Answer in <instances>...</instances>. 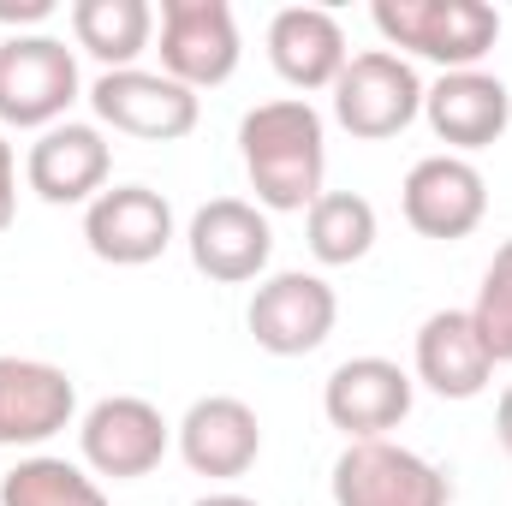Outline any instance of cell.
<instances>
[{"instance_id":"30bf717a","label":"cell","mask_w":512,"mask_h":506,"mask_svg":"<svg viewBox=\"0 0 512 506\" xmlns=\"http://www.w3.org/2000/svg\"><path fill=\"white\" fill-rule=\"evenodd\" d=\"M90 108L96 120L126 137H143V143H179L191 137L203 108H197V90L173 84L167 72H143V66H126V72H102L90 84Z\"/></svg>"},{"instance_id":"ac0fdd59","label":"cell","mask_w":512,"mask_h":506,"mask_svg":"<svg viewBox=\"0 0 512 506\" xmlns=\"http://www.w3.org/2000/svg\"><path fill=\"white\" fill-rule=\"evenodd\" d=\"M268 60L292 90H334L352 48L328 6H280L268 18Z\"/></svg>"},{"instance_id":"ba28073f","label":"cell","mask_w":512,"mask_h":506,"mask_svg":"<svg viewBox=\"0 0 512 506\" xmlns=\"http://www.w3.org/2000/svg\"><path fill=\"white\" fill-rule=\"evenodd\" d=\"M161 72L185 90H215L239 72V18L227 0H161Z\"/></svg>"},{"instance_id":"cb8c5ba5","label":"cell","mask_w":512,"mask_h":506,"mask_svg":"<svg viewBox=\"0 0 512 506\" xmlns=\"http://www.w3.org/2000/svg\"><path fill=\"white\" fill-rule=\"evenodd\" d=\"M12 215H18V155H12V143L0 137V233L12 227Z\"/></svg>"},{"instance_id":"44dd1931","label":"cell","mask_w":512,"mask_h":506,"mask_svg":"<svg viewBox=\"0 0 512 506\" xmlns=\"http://www.w3.org/2000/svg\"><path fill=\"white\" fill-rule=\"evenodd\" d=\"M304 239L322 268H352L376 251V203L358 191H322L304 209Z\"/></svg>"},{"instance_id":"52a82bcc","label":"cell","mask_w":512,"mask_h":506,"mask_svg":"<svg viewBox=\"0 0 512 506\" xmlns=\"http://www.w3.org/2000/svg\"><path fill=\"white\" fill-rule=\"evenodd\" d=\"M78 447H84V465L96 477H114V483H137L149 477L167 447H173V423L161 417V405L137 399V393H108L84 411L78 423Z\"/></svg>"},{"instance_id":"277c9868","label":"cell","mask_w":512,"mask_h":506,"mask_svg":"<svg viewBox=\"0 0 512 506\" xmlns=\"http://www.w3.org/2000/svg\"><path fill=\"white\" fill-rule=\"evenodd\" d=\"M417 114H423V78L393 48L352 54L346 72L334 78V120L352 131V137H364V143L399 137Z\"/></svg>"},{"instance_id":"ffe728a7","label":"cell","mask_w":512,"mask_h":506,"mask_svg":"<svg viewBox=\"0 0 512 506\" xmlns=\"http://www.w3.org/2000/svg\"><path fill=\"white\" fill-rule=\"evenodd\" d=\"M155 36L149 0H72V42L102 60V72H126Z\"/></svg>"},{"instance_id":"7c38bea8","label":"cell","mask_w":512,"mask_h":506,"mask_svg":"<svg viewBox=\"0 0 512 506\" xmlns=\"http://www.w3.org/2000/svg\"><path fill=\"white\" fill-rule=\"evenodd\" d=\"M185 251H191V268L209 274L215 286H245L274 256V227L245 197H215V203H203L191 215Z\"/></svg>"},{"instance_id":"9c48e42d","label":"cell","mask_w":512,"mask_h":506,"mask_svg":"<svg viewBox=\"0 0 512 506\" xmlns=\"http://www.w3.org/2000/svg\"><path fill=\"white\" fill-rule=\"evenodd\" d=\"M399 209H405L411 233L453 245V239H471L483 227V215H489V179L477 173L471 155H447L441 149V155H423L405 173Z\"/></svg>"},{"instance_id":"5bb4252c","label":"cell","mask_w":512,"mask_h":506,"mask_svg":"<svg viewBox=\"0 0 512 506\" xmlns=\"http://www.w3.org/2000/svg\"><path fill=\"white\" fill-rule=\"evenodd\" d=\"M423 120L429 131L447 143V155H471V149H489L501 143L512 126V90L471 66V72H441L429 90H423Z\"/></svg>"},{"instance_id":"2e32d148","label":"cell","mask_w":512,"mask_h":506,"mask_svg":"<svg viewBox=\"0 0 512 506\" xmlns=\"http://www.w3.org/2000/svg\"><path fill=\"white\" fill-rule=\"evenodd\" d=\"M78 417V387L60 364L0 352V447H42Z\"/></svg>"},{"instance_id":"5b68a950","label":"cell","mask_w":512,"mask_h":506,"mask_svg":"<svg viewBox=\"0 0 512 506\" xmlns=\"http://www.w3.org/2000/svg\"><path fill=\"white\" fill-rule=\"evenodd\" d=\"M328 489L334 506H453L447 471L399 441H346Z\"/></svg>"},{"instance_id":"8992f818","label":"cell","mask_w":512,"mask_h":506,"mask_svg":"<svg viewBox=\"0 0 512 506\" xmlns=\"http://www.w3.org/2000/svg\"><path fill=\"white\" fill-rule=\"evenodd\" d=\"M340 322V298L322 274H304V268H286V274H268L251 292V310H245V328L268 358H310Z\"/></svg>"},{"instance_id":"d4e9b609","label":"cell","mask_w":512,"mask_h":506,"mask_svg":"<svg viewBox=\"0 0 512 506\" xmlns=\"http://www.w3.org/2000/svg\"><path fill=\"white\" fill-rule=\"evenodd\" d=\"M54 0H0V24H42Z\"/></svg>"},{"instance_id":"7a4b0ae2","label":"cell","mask_w":512,"mask_h":506,"mask_svg":"<svg viewBox=\"0 0 512 506\" xmlns=\"http://www.w3.org/2000/svg\"><path fill=\"white\" fill-rule=\"evenodd\" d=\"M370 18L393 54L405 48L441 72H471L501 42V12L489 0H376Z\"/></svg>"},{"instance_id":"8fae6325","label":"cell","mask_w":512,"mask_h":506,"mask_svg":"<svg viewBox=\"0 0 512 506\" xmlns=\"http://www.w3.org/2000/svg\"><path fill=\"white\" fill-rule=\"evenodd\" d=\"M108 173H114V143L90 120H60V126L36 131L24 155V185L54 209H72V203L90 209L108 191Z\"/></svg>"},{"instance_id":"7402d4cb","label":"cell","mask_w":512,"mask_h":506,"mask_svg":"<svg viewBox=\"0 0 512 506\" xmlns=\"http://www.w3.org/2000/svg\"><path fill=\"white\" fill-rule=\"evenodd\" d=\"M0 506H108L102 483L54 453H30L0 477Z\"/></svg>"},{"instance_id":"603a6c76","label":"cell","mask_w":512,"mask_h":506,"mask_svg":"<svg viewBox=\"0 0 512 506\" xmlns=\"http://www.w3.org/2000/svg\"><path fill=\"white\" fill-rule=\"evenodd\" d=\"M471 322H477L489 358H495V364H512V239L495 251V262L483 268V286H477Z\"/></svg>"},{"instance_id":"3957f363","label":"cell","mask_w":512,"mask_h":506,"mask_svg":"<svg viewBox=\"0 0 512 506\" xmlns=\"http://www.w3.org/2000/svg\"><path fill=\"white\" fill-rule=\"evenodd\" d=\"M84 96L78 54L60 36L12 30L0 42V126L48 131L66 120V108Z\"/></svg>"},{"instance_id":"9a60e30c","label":"cell","mask_w":512,"mask_h":506,"mask_svg":"<svg viewBox=\"0 0 512 506\" xmlns=\"http://www.w3.org/2000/svg\"><path fill=\"white\" fill-rule=\"evenodd\" d=\"M84 245L114 268H143L173 245V203L149 185H114L84 209Z\"/></svg>"},{"instance_id":"4fadbf2b","label":"cell","mask_w":512,"mask_h":506,"mask_svg":"<svg viewBox=\"0 0 512 506\" xmlns=\"http://www.w3.org/2000/svg\"><path fill=\"white\" fill-rule=\"evenodd\" d=\"M411 399H417V381L393 358H346L322 381V411L346 441H387V429L411 417Z\"/></svg>"},{"instance_id":"4316f807","label":"cell","mask_w":512,"mask_h":506,"mask_svg":"<svg viewBox=\"0 0 512 506\" xmlns=\"http://www.w3.org/2000/svg\"><path fill=\"white\" fill-rule=\"evenodd\" d=\"M191 506H262V501H251V495H239V489H215V495H197Z\"/></svg>"},{"instance_id":"e0dca14e","label":"cell","mask_w":512,"mask_h":506,"mask_svg":"<svg viewBox=\"0 0 512 506\" xmlns=\"http://www.w3.org/2000/svg\"><path fill=\"white\" fill-rule=\"evenodd\" d=\"M173 435H179V459H185L197 477H215V483L245 477L256 465V453H262V423H256L251 405L233 399V393L197 399V405L179 417Z\"/></svg>"},{"instance_id":"6da1fadb","label":"cell","mask_w":512,"mask_h":506,"mask_svg":"<svg viewBox=\"0 0 512 506\" xmlns=\"http://www.w3.org/2000/svg\"><path fill=\"white\" fill-rule=\"evenodd\" d=\"M239 155H245L256 203L274 209V215H292V209H310L322 197L328 126H322V114L304 96L256 102L239 120Z\"/></svg>"},{"instance_id":"484cf974","label":"cell","mask_w":512,"mask_h":506,"mask_svg":"<svg viewBox=\"0 0 512 506\" xmlns=\"http://www.w3.org/2000/svg\"><path fill=\"white\" fill-rule=\"evenodd\" d=\"M495 435H501V447L512 453V381H507V393H501V405H495Z\"/></svg>"},{"instance_id":"d6986e66","label":"cell","mask_w":512,"mask_h":506,"mask_svg":"<svg viewBox=\"0 0 512 506\" xmlns=\"http://www.w3.org/2000/svg\"><path fill=\"white\" fill-rule=\"evenodd\" d=\"M411 364H417V381L429 393H441V399H477L495 381V358H489L471 310H435L417 328Z\"/></svg>"}]
</instances>
